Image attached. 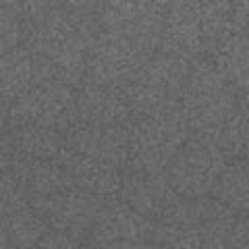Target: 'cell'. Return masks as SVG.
<instances>
[{"mask_svg": "<svg viewBox=\"0 0 249 249\" xmlns=\"http://www.w3.org/2000/svg\"><path fill=\"white\" fill-rule=\"evenodd\" d=\"M23 42L36 60V85L60 81L79 89L85 79L88 48L93 42L65 4L23 2Z\"/></svg>", "mask_w": 249, "mask_h": 249, "instance_id": "cell-1", "label": "cell"}, {"mask_svg": "<svg viewBox=\"0 0 249 249\" xmlns=\"http://www.w3.org/2000/svg\"><path fill=\"white\" fill-rule=\"evenodd\" d=\"M237 102L239 96L212 60L201 58L193 62L181 98V116L191 135L218 139L235 112Z\"/></svg>", "mask_w": 249, "mask_h": 249, "instance_id": "cell-2", "label": "cell"}, {"mask_svg": "<svg viewBox=\"0 0 249 249\" xmlns=\"http://www.w3.org/2000/svg\"><path fill=\"white\" fill-rule=\"evenodd\" d=\"M189 73L191 62L156 52L123 88L135 119L178 110Z\"/></svg>", "mask_w": 249, "mask_h": 249, "instance_id": "cell-3", "label": "cell"}, {"mask_svg": "<svg viewBox=\"0 0 249 249\" xmlns=\"http://www.w3.org/2000/svg\"><path fill=\"white\" fill-rule=\"evenodd\" d=\"M187 139L189 129L181 116V108L135 119L131 124L129 168L156 175L164 173Z\"/></svg>", "mask_w": 249, "mask_h": 249, "instance_id": "cell-4", "label": "cell"}, {"mask_svg": "<svg viewBox=\"0 0 249 249\" xmlns=\"http://www.w3.org/2000/svg\"><path fill=\"white\" fill-rule=\"evenodd\" d=\"M229 164L216 139L191 135L164 170L168 185L185 199L208 197Z\"/></svg>", "mask_w": 249, "mask_h": 249, "instance_id": "cell-5", "label": "cell"}, {"mask_svg": "<svg viewBox=\"0 0 249 249\" xmlns=\"http://www.w3.org/2000/svg\"><path fill=\"white\" fill-rule=\"evenodd\" d=\"M9 124H40L67 135L77 124V89L60 81L34 85L9 108Z\"/></svg>", "mask_w": 249, "mask_h": 249, "instance_id": "cell-6", "label": "cell"}, {"mask_svg": "<svg viewBox=\"0 0 249 249\" xmlns=\"http://www.w3.org/2000/svg\"><path fill=\"white\" fill-rule=\"evenodd\" d=\"M150 58L124 36L100 29L88 48L85 83L123 89Z\"/></svg>", "mask_w": 249, "mask_h": 249, "instance_id": "cell-7", "label": "cell"}, {"mask_svg": "<svg viewBox=\"0 0 249 249\" xmlns=\"http://www.w3.org/2000/svg\"><path fill=\"white\" fill-rule=\"evenodd\" d=\"M166 11L164 2H108L102 4L100 29L124 36L147 56H154L160 50Z\"/></svg>", "mask_w": 249, "mask_h": 249, "instance_id": "cell-8", "label": "cell"}, {"mask_svg": "<svg viewBox=\"0 0 249 249\" xmlns=\"http://www.w3.org/2000/svg\"><path fill=\"white\" fill-rule=\"evenodd\" d=\"M15 164H17V175L27 206L48 222L54 210L75 187L73 181L58 162L15 160Z\"/></svg>", "mask_w": 249, "mask_h": 249, "instance_id": "cell-9", "label": "cell"}, {"mask_svg": "<svg viewBox=\"0 0 249 249\" xmlns=\"http://www.w3.org/2000/svg\"><path fill=\"white\" fill-rule=\"evenodd\" d=\"M65 143L71 150L85 154L102 164L127 170L131 156V127H104V124L77 123L65 135Z\"/></svg>", "mask_w": 249, "mask_h": 249, "instance_id": "cell-10", "label": "cell"}, {"mask_svg": "<svg viewBox=\"0 0 249 249\" xmlns=\"http://www.w3.org/2000/svg\"><path fill=\"white\" fill-rule=\"evenodd\" d=\"M158 52L187 60L191 65L201 60L208 54L204 27H201L196 2L168 4Z\"/></svg>", "mask_w": 249, "mask_h": 249, "instance_id": "cell-11", "label": "cell"}, {"mask_svg": "<svg viewBox=\"0 0 249 249\" xmlns=\"http://www.w3.org/2000/svg\"><path fill=\"white\" fill-rule=\"evenodd\" d=\"M178 197L181 196L168 185L164 173H142L133 168L123 170L119 199L154 222L162 220Z\"/></svg>", "mask_w": 249, "mask_h": 249, "instance_id": "cell-12", "label": "cell"}, {"mask_svg": "<svg viewBox=\"0 0 249 249\" xmlns=\"http://www.w3.org/2000/svg\"><path fill=\"white\" fill-rule=\"evenodd\" d=\"M135 121L129 100L121 88L83 83L77 89V123L131 127Z\"/></svg>", "mask_w": 249, "mask_h": 249, "instance_id": "cell-13", "label": "cell"}, {"mask_svg": "<svg viewBox=\"0 0 249 249\" xmlns=\"http://www.w3.org/2000/svg\"><path fill=\"white\" fill-rule=\"evenodd\" d=\"M65 135L40 124H9L0 139V154L15 160L56 162L65 150Z\"/></svg>", "mask_w": 249, "mask_h": 249, "instance_id": "cell-14", "label": "cell"}, {"mask_svg": "<svg viewBox=\"0 0 249 249\" xmlns=\"http://www.w3.org/2000/svg\"><path fill=\"white\" fill-rule=\"evenodd\" d=\"M154 220L142 216L121 199H106L91 229L89 243H112V241H150Z\"/></svg>", "mask_w": 249, "mask_h": 249, "instance_id": "cell-15", "label": "cell"}, {"mask_svg": "<svg viewBox=\"0 0 249 249\" xmlns=\"http://www.w3.org/2000/svg\"><path fill=\"white\" fill-rule=\"evenodd\" d=\"M56 162L65 168V173L69 175L77 189L89 193V196H96L100 199H119L123 178L121 170L106 166L102 162L75 152L67 145L60 152Z\"/></svg>", "mask_w": 249, "mask_h": 249, "instance_id": "cell-16", "label": "cell"}, {"mask_svg": "<svg viewBox=\"0 0 249 249\" xmlns=\"http://www.w3.org/2000/svg\"><path fill=\"white\" fill-rule=\"evenodd\" d=\"M106 199H100L96 196H89L81 189L73 187L69 196L60 201V206L54 210V214L48 218V224L52 231L65 232L77 241H83L91 235V229L96 224V218L102 210Z\"/></svg>", "mask_w": 249, "mask_h": 249, "instance_id": "cell-17", "label": "cell"}, {"mask_svg": "<svg viewBox=\"0 0 249 249\" xmlns=\"http://www.w3.org/2000/svg\"><path fill=\"white\" fill-rule=\"evenodd\" d=\"M210 60L239 98H249V40L243 34L229 31L210 54Z\"/></svg>", "mask_w": 249, "mask_h": 249, "instance_id": "cell-18", "label": "cell"}, {"mask_svg": "<svg viewBox=\"0 0 249 249\" xmlns=\"http://www.w3.org/2000/svg\"><path fill=\"white\" fill-rule=\"evenodd\" d=\"M36 85V60L25 46L0 52V104L11 108Z\"/></svg>", "mask_w": 249, "mask_h": 249, "instance_id": "cell-19", "label": "cell"}, {"mask_svg": "<svg viewBox=\"0 0 249 249\" xmlns=\"http://www.w3.org/2000/svg\"><path fill=\"white\" fill-rule=\"evenodd\" d=\"M212 197L235 214L249 212V160H231L212 191Z\"/></svg>", "mask_w": 249, "mask_h": 249, "instance_id": "cell-20", "label": "cell"}, {"mask_svg": "<svg viewBox=\"0 0 249 249\" xmlns=\"http://www.w3.org/2000/svg\"><path fill=\"white\" fill-rule=\"evenodd\" d=\"M9 235L11 249H34L50 232V224L31 208H23L11 216L0 218Z\"/></svg>", "mask_w": 249, "mask_h": 249, "instance_id": "cell-21", "label": "cell"}, {"mask_svg": "<svg viewBox=\"0 0 249 249\" xmlns=\"http://www.w3.org/2000/svg\"><path fill=\"white\" fill-rule=\"evenodd\" d=\"M216 142L229 158L249 160V98H239L235 112Z\"/></svg>", "mask_w": 249, "mask_h": 249, "instance_id": "cell-22", "label": "cell"}, {"mask_svg": "<svg viewBox=\"0 0 249 249\" xmlns=\"http://www.w3.org/2000/svg\"><path fill=\"white\" fill-rule=\"evenodd\" d=\"M196 6L199 13L201 27H204L208 54H212L222 37L231 31L235 2H196Z\"/></svg>", "mask_w": 249, "mask_h": 249, "instance_id": "cell-23", "label": "cell"}, {"mask_svg": "<svg viewBox=\"0 0 249 249\" xmlns=\"http://www.w3.org/2000/svg\"><path fill=\"white\" fill-rule=\"evenodd\" d=\"M23 208L29 206L21 189L17 164H15L13 158L0 154V218L11 216L13 212Z\"/></svg>", "mask_w": 249, "mask_h": 249, "instance_id": "cell-24", "label": "cell"}, {"mask_svg": "<svg viewBox=\"0 0 249 249\" xmlns=\"http://www.w3.org/2000/svg\"><path fill=\"white\" fill-rule=\"evenodd\" d=\"M23 40L21 4L0 2V52L17 48Z\"/></svg>", "mask_w": 249, "mask_h": 249, "instance_id": "cell-25", "label": "cell"}, {"mask_svg": "<svg viewBox=\"0 0 249 249\" xmlns=\"http://www.w3.org/2000/svg\"><path fill=\"white\" fill-rule=\"evenodd\" d=\"M34 249H88V247H83L81 241L69 237V235H65V232L50 231Z\"/></svg>", "mask_w": 249, "mask_h": 249, "instance_id": "cell-26", "label": "cell"}, {"mask_svg": "<svg viewBox=\"0 0 249 249\" xmlns=\"http://www.w3.org/2000/svg\"><path fill=\"white\" fill-rule=\"evenodd\" d=\"M231 249H249V212L237 214L232 229V247Z\"/></svg>", "mask_w": 249, "mask_h": 249, "instance_id": "cell-27", "label": "cell"}, {"mask_svg": "<svg viewBox=\"0 0 249 249\" xmlns=\"http://www.w3.org/2000/svg\"><path fill=\"white\" fill-rule=\"evenodd\" d=\"M231 31L243 34L249 40V2H235V9H232V21H231Z\"/></svg>", "mask_w": 249, "mask_h": 249, "instance_id": "cell-28", "label": "cell"}, {"mask_svg": "<svg viewBox=\"0 0 249 249\" xmlns=\"http://www.w3.org/2000/svg\"><path fill=\"white\" fill-rule=\"evenodd\" d=\"M88 249H150L139 241H112V243H88Z\"/></svg>", "mask_w": 249, "mask_h": 249, "instance_id": "cell-29", "label": "cell"}, {"mask_svg": "<svg viewBox=\"0 0 249 249\" xmlns=\"http://www.w3.org/2000/svg\"><path fill=\"white\" fill-rule=\"evenodd\" d=\"M6 129H9V108L0 104V139L6 133Z\"/></svg>", "mask_w": 249, "mask_h": 249, "instance_id": "cell-30", "label": "cell"}, {"mask_svg": "<svg viewBox=\"0 0 249 249\" xmlns=\"http://www.w3.org/2000/svg\"><path fill=\"white\" fill-rule=\"evenodd\" d=\"M0 249H11V243H9V235H6V229L2 220H0Z\"/></svg>", "mask_w": 249, "mask_h": 249, "instance_id": "cell-31", "label": "cell"}, {"mask_svg": "<svg viewBox=\"0 0 249 249\" xmlns=\"http://www.w3.org/2000/svg\"><path fill=\"white\" fill-rule=\"evenodd\" d=\"M150 249H164V247H150Z\"/></svg>", "mask_w": 249, "mask_h": 249, "instance_id": "cell-32", "label": "cell"}]
</instances>
